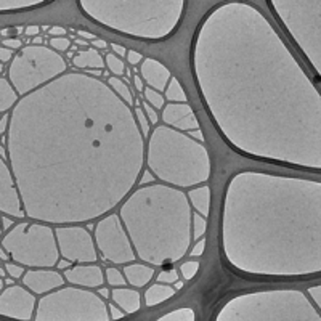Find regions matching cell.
Returning <instances> with one entry per match:
<instances>
[{
  "label": "cell",
  "mask_w": 321,
  "mask_h": 321,
  "mask_svg": "<svg viewBox=\"0 0 321 321\" xmlns=\"http://www.w3.org/2000/svg\"><path fill=\"white\" fill-rule=\"evenodd\" d=\"M156 321H196V315L193 309H179L166 313Z\"/></svg>",
  "instance_id": "obj_1"
},
{
  "label": "cell",
  "mask_w": 321,
  "mask_h": 321,
  "mask_svg": "<svg viewBox=\"0 0 321 321\" xmlns=\"http://www.w3.org/2000/svg\"><path fill=\"white\" fill-rule=\"evenodd\" d=\"M166 98L170 101H185L186 100V96H185V93H183L180 84H179V81L175 79V77L170 79V84H169V87L166 90Z\"/></svg>",
  "instance_id": "obj_2"
},
{
  "label": "cell",
  "mask_w": 321,
  "mask_h": 321,
  "mask_svg": "<svg viewBox=\"0 0 321 321\" xmlns=\"http://www.w3.org/2000/svg\"><path fill=\"white\" fill-rule=\"evenodd\" d=\"M104 281L109 287H122L126 286V278L122 276V273L117 270L114 267H108L106 268V276H104Z\"/></svg>",
  "instance_id": "obj_3"
},
{
  "label": "cell",
  "mask_w": 321,
  "mask_h": 321,
  "mask_svg": "<svg viewBox=\"0 0 321 321\" xmlns=\"http://www.w3.org/2000/svg\"><path fill=\"white\" fill-rule=\"evenodd\" d=\"M143 100H145L148 104H151V106L154 109H161L164 108V96L161 95V92L158 90H153V89H145V92H143Z\"/></svg>",
  "instance_id": "obj_4"
},
{
  "label": "cell",
  "mask_w": 321,
  "mask_h": 321,
  "mask_svg": "<svg viewBox=\"0 0 321 321\" xmlns=\"http://www.w3.org/2000/svg\"><path fill=\"white\" fill-rule=\"evenodd\" d=\"M156 281H158L159 284L170 286V284L179 283L180 276H179V272H177L175 268H166V270H161L159 272V275L156 276Z\"/></svg>",
  "instance_id": "obj_5"
},
{
  "label": "cell",
  "mask_w": 321,
  "mask_h": 321,
  "mask_svg": "<svg viewBox=\"0 0 321 321\" xmlns=\"http://www.w3.org/2000/svg\"><path fill=\"white\" fill-rule=\"evenodd\" d=\"M108 84L113 85V87H114V89H116V90L119 92V93L124 96V100H126L127 103L132 104V93H130V90H129V87H127V84H124L122 81H119L116 76L109 77V79H108Z\"/></svg>",
  "instance_id": "obj_6"
},
{
  "label": "cell",
  "mask_w": 321,
  "mask_h": 321,
  "mask_svg": "<svg viewBox=\"0 0 321 321\" xmlns=\"http://www.w3.org/2000/svg\"><path fill=\"white\" fill-rule=\"evenodd\" d=\"M106 63H108V66H109V71L111 73H114L116 76H124L126 74V66L122 64L121 60H117V56L114 53H108L106 55Z\"/></svg>",
  "instance_id": "obj_7"
},
{
  "label": "cell",
  "mask_w": 321,
  "mask_h": 321,
  "mask_svg": "<svg viewBox=\"0 0 321 321\" xmlns=\"http://www.w3.org/2000/svg\"><path fill=\"white\" fill-rule=\"evenodd\" d=\"M2 11H10V10H24V8H34L36 5H44V2H5L2 0Z\"/></svg>",
  "instance_id": "obj_8"
},
{
  "label": "cell",
  "mask_w": 321,
  "mask_h": 321,
  "mask_svg": "<svg viewBox=\"0 0 321 321\" xmlns=\"http://www.w3.org/2000/svg\"><path fill=\"white\" fill-rule=\"evenodd\" d=\"M3 268L8 272V276H11L13 279H23L24 275L28 273L23 267L15 265V264H3Z\"/></svg>",
  "instance_id": "obj_9"
},
{
  "label": "cell",
  "mask_w": 321,
  "mask_h": 321,
  "mask_svg": "<svg viewBox=\"0 0 321 321\" xmlns=\"http://www.w3.org/2000/svg\"><path fill=\"white\" fill-rule=\"evenodd\" d=\"M206 219L199 217L198 214H194V239L199 241V238L206 233Z\"/></svg>",
  "instance_id": "obj_10"
},
{
  "label": "cell",
  "mask_w": 321,
  "mask_h": 321,
  "mask_svg": "<svg viewBox=\"0 0 321 321\" xmlns=\"http://www.w3.org/2000/svg\"><path fill=\"white\" fill-rule=\"evenodd\" d=\"M135 114H137V117H138V121H140V127H141V132H143V135H148V132H149V126H148V117H146V114H145V111H143V108L141 106H137L135 108Z\"/></svg>",
  "instance_id": "obj_11"
},
{
  "label": "cell",
  "mask_w": 321,
  "mask_h": 321,
  "mask_svg": "<svg viewBox=\"0 0 321 321\" xmlns=\"http://www.w3.org/2000/svg\"><path fill=\"white\" fill-rule=\"evenodd\" d=\"M50 45L58 51H66L68 47L71 45V42L68 41L66 37H51L50 39Z\"/></svg>",
  "instance_id": "obj_12"
},
{
  "label": "cell",
  "mask_w": 321,
  "mask_h": 321,
  "mask_svg": "<svg viewBox=\"0 0 321 321\" xmlns=\"http://www.w3.org/2000/svg\"><path fill=\"white\" fill-rule=\"evenodd\" d=\"M196 268H198V264H196V262H186V264H183L180 268V272L183 273V278L188 279V281L191 279L196 273Z\"/></svg>",
  "instance_id": "obj_13"
},
{
  "label": "cell",
  "mask_w": 321,
  "mask_h": 321,
  "mask_svg": "<svg viewBox=\"0 0 321 321\" xmlns=\"http://www.w3.org/2000/svg\"><path fill=\"white\" fill-rule=\"evenodd\" d=\"M140 106L143 108V111H145V114H146V117L149 119V122H151V124H158V113H156V109L151 106V104H148L145 100H143Z\"/></svg>",
  "instance_id": "obj_14"
},
{
  "label": "cell",
  "mask_w": 321,
  "mask_h": 321,
  "mask_svg": "<svg viewBox=\"0 0 321 321\" xmlns=\"http://www.w3.org/2000/svg\"><path fill=\"white\" fill-rule=\"evenodd\" d=\"M126 58H127V61H129L130 66H137V64H140L141 60H143L141 53H138V51H135V50H129Z\"/></svg>",
  "instance_id": "obj_15"
},
{
  "label": "cell",
  "mask_w": 321,
  "mask_h": 321,
  "mask_svg": "<svg viewBox=\"0 0 321 321\" xmlns=\"http://www.w3.org/2000/svg\"><path fill=\"white\" fill-rule=\"evenodd\" d=\"M204 247H206V239L198 241V242L194 244L193 251L189 252V255H191V257H201V255L204 254Z\"/></svg>",
  "instance_id": "obj_16"
},
{
  "label": "cell",
  "mask_w": 321,
  "mask_h": 321,
  "mask_svg": "<svg viewBox=\"0 0 321 321\" xmlns=\"http://www.w3.org/2000/svg\"><path fill=\"white\" fill-rule=\"evenodd\" d=\"M2 44H3L2 47H6V48H19V47L23 45V42L19 41L18 37H15V39H6V41L3 39Z\"/></svg>",
  "instance_id": "obj_17"
},
{
  "label": "cell",
  "mask_w": 321,
  "mask_h": 321,
  "mask_svg": "<svg viewBox=\"0 0 321 321\" xmlns=\"http://www.w3.org/2000/svg\"><path fill=\"white\" fill-rule=\"evenodd\" d=\"M47 31H48V34L53 37H64V34L68 32L64 28H61V26H50V28H47Z\"/></svg>",
  "instance_id": "obj_18"
},
{
  "label": "cell",
  "mask_w": 321,
  "mask_h": 321,
  "mask_svg": "<svg viewBox=\"0 0 321 321\" xmlns=\"http://www.w3.org/2000/svg\"><path fill=\"white\" fill-rule=\"evenodd\" d=\"M132 82H134V87L138 90L140 93H143V92H145L146 87H145V84H143V79H141L138 74H135V73L132 74Z\"/></svg>",
  "instance_id": "obj_19"
},
{
  "label": "cell",
  "mask_w": 321,
  "mask_h": 321,
  "mask_svg": "<svg viewBox=\"0 0 321 321\" xmlns=\"http://www.w3.org/2000/svg\"><path fill=\"white\" fill-rule=\"evenodd\" d=\"M109 47H111V50H113L114 55L127 56V51H129V50H126V47H122V45H119V44H109Z\"/></svg>",
  "instance_id": "obj_20"
},
{
  "label": "cell",
  "mask_w": 321,
  "mask_h": 321,
  "mask_svg": "<svg viewBox=\"0 0 321 321\" xmlns=\"http://www.w3.org/2000/svg\"><path fill=\"white\" fill-rule=\"evenodd\" d=\"M77 32V37H81V39H84V41H95L96 39V36L95 34H92V32H89V31H76Z\"/></svg>",
  "instance_id": "obj_21"
},
{
  "label": "cell",
  "mask_w": 321,
  "mask_h": 321,
  "mask_svg": "<svg viewBox=\"0 0 321 321\" xmlns=\"http://www.w3.org/2000/svg\"><path fill=\"white\" fill-rule=\"evenodd\" d=\"M108 45L109 44L106 41H103V39H95V41L90 42V47H93V48H106Z\"/></svg>",
  "instance_id": "obj_22"
},
{
  "label": "cell",
  "mask_w": 321,
  "mask_h": 321,
  "mask_svg": "<svg viewBox=\"0 0 321 321\" xmlns=\"http://www.w3.org/2000/svg\"><path fill=\"white\" fill-rule=\"evenodd\" d=\"M13 55V50L11 48H6V47H2V64H5L6 61L10 60Z\"/></svg>",
  "instance_id": "obj_23"
},
{
  "label": "cell",
  "mask_w": 321,
  "mask_h": 321,
  "mask_svg": "<svg viewBox=\"0 0 321 321\" xmlns=\"http://www.w3.org/2000/svg\"><path fill=\"white\" fill-rule=\"evenodd\" d=\"M39 32H41V28H39V26H28V28L24 29L26 36H37Z\"/></svg>",
  "instance_id": "obj_24"
},
{
  "label": "cell",
  "mask_w": 321,
  "mask_h": 321,
  "mask_svg": "<svg viewBox=\"0 0 321 321\" xmlns=\"http://www.w3.org/2000/svg\"><path fill=\"white\" fill-rule=\"evenodd\" d=\"M74 44H77V45H79V47H84V48L90 47V42L84 41V39H74Z\"/></svg>",
  "instance_id": "obj_25"
},
{
  "label": "cell",
  "mask_w": 321,
  "mask_h": 321,
  "mask_svg": "<svg viewBox=\"0 0 321 321\" xmlns=\"http://www.w3.org/2000/svg\"><path fill=\"white\" fill-rule=\"evenodd\" d=\"M69 267H71V262L68 260H60V264H58V268H68L69 270Z\"/></svg>",
  "instance_id": "obj_26"
},
{
  "label": "cell",
  "mask_w": 321,
  "mask_h": 321,
  "mask_svg": "<svg viewBox=\"0 0 321 321\" xmlns=\"http://www.w3.org/2000/svg\"><path fill=\"white\" fill-rule=\"evenodd\" d=\"M182 287H183V281H179V283L174 284V289H175V291H180Z\"/></svg>",
  "instance_id": "obj_27"
},
{
  "label": "cell",
  "mask_w": 321,
  "mask_h": 321,
  "mask_svg": "<svg viewBox=\"0 0 321 321\" xmlns=\"http://www.w3.org/2000/svg\"><path fill=\"white\" fill-rule=\"evenodd\" d=\"M3 224H5V228H8V227H11V222H10V220H6L5 217H3Z\"/></svg>",
  "instance_id": "obj_28"
}]
</instances>
